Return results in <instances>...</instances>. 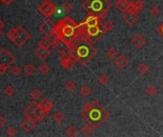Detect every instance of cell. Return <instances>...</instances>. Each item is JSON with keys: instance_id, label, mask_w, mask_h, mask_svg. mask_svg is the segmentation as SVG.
<instances>
[{"instance_id": "f35d334b", "label": "cell", "mask_w": 163, "mask_h": 137, "mask_svg": "<svg viewBox=\"0 0 163 137\" xmlns=\"http://www.w3.org/2000/svg\"><path fill=\"white\" fill-rule=\"evenodd\" d=\"M126 13H129V14H138L139 13V10L136 7V5L133 4V2H130L129 5H128V7H127Z\"/></svg>"}, {"instance_id": "603a6c76", "label": "cell", "mask_w": 163, "mask_h": 137, "mask_svg": "<svg viewBox=\"0 0 163 137\" xmlns=\"http://www.w3.org/2000/svg\"><path fill=\"white\" fill-rule=\"evenodd\" d=\"M113 27H114V24H113V21L108 20L107 22H105L103 25H101V31H102L103 34L106 33H109V32H112Z\"/></svg>"}, {"instance_id": "4316f807", "label": "cell", "mask_w": 163, "mask_h": 137, "mask_svg": "<svg viewBox=\"0 0 163 137\" xmlns=\"http://www.w3.org/2000/svg\"><path fill=\"white\" fill-rule=\"evenodd\" d=\"M17 34H18V28L16 27V28H13V29H11L9 32H7V37L11 40L12 42H14V40H15V38H16V36H17Z\"/></svg>"}, {"instance_id": "9c48e42d", "label": "cell", "mask_w": 163, "mask_h": 137, "mask_svg": "<svg viewBox=\"0 0 163 137\" xmlns=\"http://www.w3.org/2000/svg\"><path fill=\"white\" fill-rule=\"evenodd\" d=\"M146 43H147V40H146L145 36L141 33H137L131 39V44L135 47L137 50H141V49L146 45Z\"/></svg>"}, {"instance_id": "277c9868", "label": "cell", "mask_w": 163, "mask_h": 137, "mask_svg": "<svg viewBox=\"0 0 163 137\" xmlns=\"http://www.w3.org/2000/svg\"><path fill=\"white\" fill-rule=\"evenodd\" d=\"M82 8L89 15L97 16L102 20L108 16L112 5L108 0H86L82 4Z\"/></svg>"}, {"instance_id": "b9f144b4", "label": "cell", "mask_w": 163, "mask_h": 137, "mask_svg": "<svg viewBox=\"0 0 163 137\" xmlns=\"http://www.w3.org/2000/svg\"><path fill=\"white\" fill-rule=\"evenodd\" d=\"M132 2L136 5V7L139 10V12L142 11L143 8H144V1L143 0H133Z\"/></svg>"}, {"instance_id": "74e56055", "label": "cell", "mask_w": 163, "mask_h": 137, "mask_svg": "<svg viewBox=\"0 0 163 137\" xmlns=\"http://www.w3.org/2000/svg\"><path fill=\"white\" fill-rule=\"evenodd\" d=\"M52 45L50 44V42L48 41V39L46 37H43L41 38L39 41H38V47H41V48H44V49H50Z\"/></svg>"}, {"instance_id": "bcb514c9", "label": "cell", "mask_w": 163, "mask_h": 137, "mask_svg": "<svg viewBox=\"0 0 163 137\" xmlns=\"http://www.w3.org/2000/svg\"><path fill=\"white\" fill-rule=\"evenodd\" d=\"M158 33H159L160 35L163 37V22L160 23V25L158 26Z\"/></svg>"}, {"instance_id": "5bb4252c", "label": "cell", "mask_w": 163, "mask_h": 137, "mask_svg": "<svg viewBox=\"0 0 163 137\" xmlns=\"http://www.w3.org/2000/svg\"><path fill=\"white\" fill-rule=\"evenodd\" d=\"M85 27H101V19L97 16H93V15H89L84 23H82Z\"/></svg>"}, {"instance_id": "4fadbf2b", "label": "cell", "mask_w": 163, "mask_h": 137, "mask_svg": "<svg viewBox=\"0 0 163 137\" xmlns=\"http://www.w3.org/2000/svg\"><path fill=\"white\" fill-rule=\"evenodd\" d=\"M113 63H114V66H116L118 70H124V68L128 66L129 60L125 55L118 54L116 59L113 60Z\"/></svg>"}, {"instance_id": "9a60e30c", "label": "cell", "mask_w": 163, "mask_h": 137, "mask_svg": "<svg viewBox=\"0 0 163 137\" xmlns=\"http://www.w3.org/2000/svg\"><path fill=\"white\" fill-rule=\"evenodd\" d=\"M47 115H48V113L45 112L41 109V107L39 106V104L37 103V106H36L35 110H34V112L33 118H34L36 122H42V121L46 118Z\"/></svg>"}, {"instance_id": "8992f818", "label": "cell", "mask_w": 163, "mask_h": 137, "mask_svg": "<svg viewBox=\"0 0 163 137\" xmlns=\"http://www.w3.org/2000/svg\"><path fill=\"white\" fill-rule=\"evenodd\" d=\"M38 12H39L44 17L49 18L56 12V7L50 1V0H44L42 4L38 7Z\"/></svg>"}, {"instance_id": "ac0fdd59", "label": "cell", "mask_w": 163, "mask_h": 137, "mask_svg": "<svg viewBox=\"0 0 163 137\" xmlns=\"http://www.w3.org/2000/svg\"><path fill=\"white\" fill-rule=\"evenodd\" d=\"M38 104H39V106L41 107V109H42L45 112H47V113H49V112L54 109V103H53L51 100L48 99V98H43V99L41 100V102L38 103Z\"/></svg>"}, {"instance_id": "6da1fadb", "label": "cell", "mask_w": 163, "mask_h": 137, "mask_svg": "<svg viewBox=\"0 0 163 137\" xmlns=\"http://www.w3.org/2000/svg\"><path fill=\"white\" fill-rule=\"evenodd\" d=\"M68 53L80 65H87L97 55V50L85 35H79L69 49Z\"/></svg>"}, {"instance_id": "484cf974", "label": "cell", "mask_w": 163, "mask_h": 137, "mask_svg": "<svg viewBox=\"0 0 163 137\" xmlns=\"http://www.w3.org/2000/svg\"><path fill=\"white\" fill-rule=\"evenodd\" d=\"M95 130V128L93 126V125H91V124H87L86 126H84L83 128H82V130H81V132H82V134L83 135H86V136H89V135H91L92 133H93V131Z\"/></svg>"}, {"instance_id": "e575fe53", "label": "cell", "mask_w": 163, "mask_h": 137, "mask_svg": "<svg viewBox=\"0 0 163 137\" xmlns=\"http://www.w3.org/2000/svg\"><path fill=\"white\" fill-rule=\"evenodd\" d=\"M36 71V68L33 65V64H27L24 67V72L28 74V75H33Z\"/></svg>"}, {"instance_id": "ffe728a7", "label": "cell", "mask_w": 163, "mask_h": 137, "mask_svg": "<svg viewBox=\"0 0 163 137\" xmlns=\"http://www.w3.org/2000/svg\"><path fill=\"white\" fill-rule=\"evenodd\" d=\"M105 54H106V57L109 60H114L117 58V56L118 55V52L114 47H110L108 48L106 52H105Z\"/></svg>"}, {"instance_id": "52a82bcc", "label": "cell", "mask_w": 163, "mask_h": 137, "mask_svg": "<svg viewBox=\"0 0 163 137\" xmlns=\"http://www.w3.org/2000/svg\"><path fill=\"white\" fill-rule=\"evenodd\" d=\"M17 28H18V34L15 38V40L14 41V43L18 48H22L29 41V39L31 38V34L25 30L24 27L20 25L17 26Z\"/></svg>"}, {"instance_id": "f546056e", "label": "cell", "mask_w": 163, "mask_h": 137, "mask_svg": "<svg viewBox=\"0 0 163 137\" xmlns=\"http://www.w3.org/2000/svg\"><path fill=\"white\" fill-rule=\"evenodd\" d=\"M66 134L68 136H70V137H74V136H76L78 134V130L76 129L74 125H71V126L68 127V128H67Z\"/></svg>"}, {"instance_id": "7c38bea8", "label": "cell", "mask_w": 163, "mask_h": 137, "mask_svg": "<svg viewBox=\"0 0 163 137\" xmlns=\"http://www.w3.org/2000/svg\"><path fill=\"white\" fill-rule=\"evenodd\" d=\"M123 21L125 22V24H127L128 26L132 27L135 24L137 23L139 16L138 14H129V13H124L123 16H122Z\"/></svg>"}, {"instance_id": "ba28073f", "label": "cell", "mask_w": 163, "mask_h": 137, "mask_svg": "<svg viewBox=\"0 0 163 137\" xmlns=\"http://www.w3.org/2000/svg\"><path fill=\"white\" fill-rule=\"evenodd\" d=\"M59 64L62 68H65V70L72 71V68L75 66V60L69 53H64L60 55Z\"/></svg>"}, {"instance_id": "ab89813d", "label": "cell", "mask_w": 163, "mask_h": 137, "mask_svg": "<svg viewBox=\"0 0 163 137\" xmlns=\"http://www.w3.org/2000/svg\"><path fill=\"white\" fill-rule=\"evenodd\" d=\"M14 92H15V90L14 89L12 85H8L4 90V93L8 97H12L14 94Z\"/></svg>"}, {"instance_id": "d590c367", "label": "cell", "mask_w": 163, "mask_h": 137, "mask_svg": "<svg viewBox=\"0 0 163 137\" xmlns=\"http://www.w3.org/2000/svg\"><path fill=\"white\" fill-rule=\"evenodd\" d=\"M50 70H51L50 67L48 66L47 64H45V63H42L39 67H38V72H39L43 75H46V74L49 73Z\"/></svg>"}, {"instance_id": "e0dca14e", "label": "cell", "mask_w": 163, "mask_h": 137, "mask_svg": "<svg viewBox=\"0 0 163 137\" xmlns=\"http://www.w3.org/2000/svg\"><path fill=\"white\" fill-rule=\"evenodd\" d=\"M54 49H55V51L60 53V54H64V53H68L69 52V46L67 45L66 43H64L62 40H60V39L58 38V40H57L55 42V44L53 46Z\"/></svg>"}, {"instance_id": "7bdbcfd3", "label": "cell", "mask_w": 163, "mask_h": 137, "mask_svg": "<svg viewBox=\"0 0 163 137\" xmlns=\"http://www.w3.org/2000/svg\"><path fill=\"white\" fill-rule=\"evenodd\" d=\"M16 132H17V131H16V129L15 128H14V127H9V128L7 129V131H6V133H7V135H9V136H14L15 134H16Z\"/></svg>"}, {"instance_id": "d6986e66", "label": "cell", "mask_w": 163, "mask_h": 137, "mask_svg": "<svg viewBox=\"0 0 163 137\" xmlns=\"http://www.w3.org/2000/svg\"><path fill=\"white\" fill-rule=\"evenodd\" d=\"M37 106V103L34 100V102H32L30 105H28L27 108H25L24 111H23V113L26 117H31L33 118V115H34V112L35 110V108Z\"/></svg>"}, {"instance_id": "83f0119b", "label": "cell", "mask_w": 163, "mask_h": 137, "mask_svg": "<svg viewBox=\"0 0 163 137\" xmlns=\"http://www.w3.org/2000/svg\"><path fill=\"white\" fill-rule=\"evenodd\" d=\"M80 94L83 97H85V98H87V97H89L92 94V89L88 85H83L80 88Z\"/></svg>"}, {"instance_id": "d6a6232c", "label": "cell", "mask_w": 163, "mask_h": 137, "mask_svg": "<svg viewBox=\"0 0 163 137\" xmlns=\"http://www.w3.org/2000/svg\"><path fill=\"white\" fill-rule=\"evenodd\" d=\"M65 89L68 91L69 92H74L76 89V84L73 81V80H69V81H67L65 83Z\"/></svg>"}, {"instance_id": "2e32d148", "label": "cell", "mask_w": 163, "mask_h": 137, "mask_svg": "<svg viewBox=\"0 0 163 137\" xmlns=\"http://www.w3.org/2000/svg\"><path fill=\"white\" fill-rule=\"evenodd\" d=\"M34 53L38 59L44 61L51 55V51H50V49H44L41 47H38L34 51Z\"/></svg>"}, {"instance_id": "5b68a950", "label": "cell", "mask_w": 163, "mask_h": 137, "mask_svg": "<svg viewBox=\"0 0 163 137\" xmlns=\"http://www.w3.org/2000/svg\"><path fill=\"white\" fill-rule=\"evenodd\" d=\"M15 62L14 55L8 51L7 49H1L0 50V66H5L10 68Z\"/></svg>"}, {"instance_id": "7dc6e473", "label": "cell", "mask_w": 163, "mask_h": 137, "mask_svg": "<svg viewBox=\"0 0 163 137\" xmlns=\"http://www.w3.org/2000/svg\"><path fill=\"white\" fill-rule=\"evenodd\" d=\"M2 3H4V4H6V5H10V4H12L14 0H0Z\"/></svg>"}, {"instance_id": "7402d4cb", "label": "cell", "mask_w": 163, "mask_h": 137, "mask_svg": "<svg viewBox=\"0 0 163 137\" xmlns=\"http://www.w3.org/2000/svg\"><path fill=\"white\" fill-rule=\"evenodd\" d=\"M145 93L149 97H154V96H156L158 93V90H157V88L154 84H150V85H148L146 87Z\"/></svg>"}, {"instance_id": "8fae6325", "label": "cell", "mask_w": 163, "mask_h": 137, "mask_svg": "<svg viewBox=\"0 0 163 137\" xmlns=\"http://www.w3.org/2000/svg\"><path fill=\"white\" fill-rule=\"evenodd\" d=\"M37 125V122L31 117H26V119L23 120L20 124V128L26 131V132H31Z\"/></svg>"}, {"instance_id": "cb8c5ba5", "label": "cell", "mask_w": 163, "mask_h": 137, "mask_svg": "<svg viewBox=\"0 0 163 137\" xmlns=\"http://www.w3.org/2000/svg\"><path fill=\"white\" fill-rule=\"evenodd\" d=\"M111 81L110 77L106 74V73H102L97 77V83L101 86H106L107 84H109Z\"/></svg>"}, {"instance_id": "60d3db41", "label": "cell", "mask_w": 163, "mask_h": 137, "mask_svg": "<svg viewBox=\"0 0 163 137\" xmlns=\"http://www.w3.org/2000/svg\"><path fill=\"white\" fill-rule=\"evenodd\" d=\"M10 71H11V73H12V75H14V76H18L19 74L21 73V72H22V70H21V68H19L18 66H13Z\"/></svg>"}, {"instance_id": "f6af8a7d", "label": "cell", "mask_w": 163, "mask_h": 137, "mask_svg": "<svg viewBox=\"0 0 163 137\" xmlns=\"http://www.w3.org/2000/svg\"><path fill=\"white\" fill-rule=\"evenodd\" d=\"M9 68H10L5 67V66H0V74H1V75L5 74V73L7 72V71L9 70Z\"/></svg>"}, {"instance_id": "30bf717a", "label": "cell", "mask_w": 163, "mask_h": 137, "mask_svg": "<svg viewBox=\"0 0 163 137\" xmlns=\"http://www.w3.org/2000/svg\"><path fill=\"white\" fill-rule=\"evenodd\" d=\"M54 24L53 23V21L47 19V20L43 21L40 25H39V32L44 34L45 36L50 34L52 33H54Z\"/></svg>"}, {"instance_id": "7a4b0ae2", "label": "cell", "mask_w": 163, "mask_h": 137, "mask_svg": "<svg viewBox=\"0 0 163 137\" xmlns=\"http://www.w3.org/2000/svg\"><path fill=\"white\" fill-rule=\"evenodd\" d=\"M54 32L60 40L69 46V48L72 47L75 39L80 35L79 24L69 16L64 17L54 24Z\"/></svg>"}, {"instance_id": "f1b7e54d", "label": "cell", "mask_w": 163, "mask_h": 137, "mask_svg": "<svg viewBox=\"0 0 163 137\" xmlns=\"http://www.w3.org/2000/svg\"><path fill=\"white\" fill-rule=\"evenodd\" d=\"M64 118H65V116H64L63 112L60 111H57L53 114V120L55 123H61L64 120Z\"/></svg>"}, {"instance_id": "ee69618b", "label": "cell", "mask_w": 163, "mask_h": 137, "mask_svg": "<svg viewBox=\"0 0 163 137\" xmlns=\"http://www.w3.org/2000/svg\"><path fill=\"white\" fill-rule=\"evenodd\" d=\"M6 124H7V119L4 117V115L0 114V129H2L3 127H5Z\"/></svg>"}, {"instance_id": "1f68e13d", "label": "cell", "mask_w": 163, "mask_h": 137, "mask_svg": "<svg viewBox=\"0 0 163 137\" xmlns=\"http://www.w3.org/2000/svg\"><path fill=\"white\" fill-rule=\"evenodd\" d=\"M30 96H31V98L34 101L38 100V99H40L41 98V96H42V92L39 89H34L31 93H30Z\"/></svg>"}, {"instance_id": "c3c4849f", "label": "cell", "mask_w": 163, "mask_h": 137, "mask_svg": "<svg viewBox=\"0 0 163 137\" xmlns=\"http://www.w3.org/2000/svg\"><path fill=\"white\" fill-rule=\"evenodd\" d=\"M5 27V24H4V22L1 20V19H0V30H2V29Z\"/></svg>"}, {"instance_id": "4dcf8cb0", "label": "cell", "mask_w": 163, "mask_h": 137, "mask_svg": "<svg viewBox=\"0 0 163 137\" xmlns=\"http://www.w3.org/2000/svg\"><path fill=\"white\" fill-rule=\"evenodd\" d=\"M73 9H74V6H73V4H72L71 2H69V1L65 2V3L61 6L62 12H63L64 14H70V13L73 11Z\"/></svg>"}, {"instance_id": "8d00e7d4", "label": "cell", "mask_w": 163, "mask_h": 137, "mask_svg": "<svg viewBox=\"0 0 163 137\" xmlns=\"http://www.w3.org/2000/svg\"><path fill=\"white\" fill-rule=\"evenodd\" d=\"M45 37L48 39V41L50 42V44H51L52 46H54V45L55 44V42L58 40V37H57V35H56V33H55L54 32L52 33H50V34L46 35Z\"/></svg>"}, {"instance_id": "681fc988", "label": "cell", "mask_w": 163, "mask_h": 137, "mask_svg": "<svg viewBox=\"0 0 163 137\" xmlns=\"http://www.w3.org/2000/svg\"><path fill=\"white\" fill-rule=\"evenodd\" d=\"M3 35V32H2V30H0V37H1Z\"/></svg>"}, {"instance_id": "836d02e7", "label": "cell", "mask_w": 163, "mask_h": 137, "mask_svg": "<svg viewBox=\"0 0 163 137\" xmlns=\"http://www.w3.org/2000/svg\"><path fill=\"white\" fill-rule=\"evenodd\" d=\"M161 14V8L159 6H153L150 9V14L154 17H158Z\"/></svg>"}, {"instance_id": "44dd1931", "label": "cell", "mask_w": 163, "mask_h": 137, "mask_svg": "<svg viewBox=\"0 0 163 137\" xmlns=\"http://www.w3.org/2000/svg\"><path fill=\"white\" fill-rule=\"evenodd\" d=\"M129 3L130 2L128 1V0H117L116 7L119 12L124 14V13H126V10H127V7H128Z\"/></svg>"}, {"instance_id": "3957f363", "label": "cell", "mask_w": 163, "mask_h": 137, "mask_svg": "<svg viewBox=\"0 0 163 137\" xmlns=\"http://www.w3.org/2000/svg\"><path fill=\"white\" fill-rule=\"evenodd\" d=\"M109 116L110 113L97 101L86 104L83 107V112H81L82 118L89 124L93 125L95 129L99 128Z\"/></svg>"}, {"instance_id": "d4e9b609", "label": "cell", "mask_w": 163, "mask_h": 137, "mask_svg": "<svg viewBox=\"0 0 163 137\" xmlns=\"http://www.w3.org/2000/svg\"><path fill=\"white\" fill-rule=\"evenodd\" d=\"M150 72V67L145 63H141L137 66V72L141 75H146Z\"/></svg>"}]
</instances>
